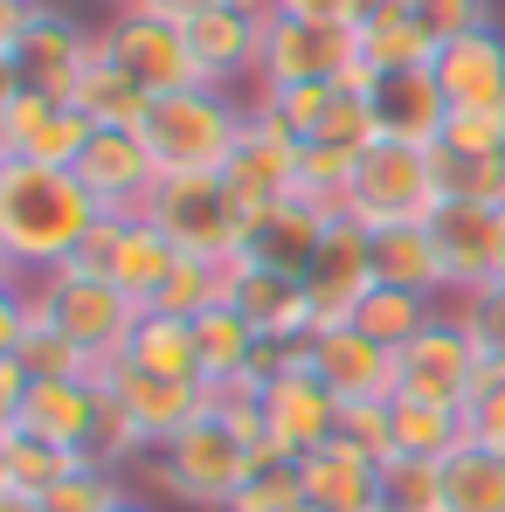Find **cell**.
<instances>
[{
  "mask_svg": "<svg viewBox=\"0 0 505 512\" xmlns=\"http://www.w3.org/2000/svg\"><path fill=\"white\" fill-rule=\"evenodd\" d=\"M111 512H153V506H139V499H118V506H111Z\"/></svg>",
  "mask_w": 505,
  "mask_h": 512,
  "instance_id": "cell-52",
  "label": "cell"
},
{
  "mask_svg": "<svg viewBox=\"0 0 505 512\" xmlns=\"http://www.w3.org/2000/svg\"><path fill=\"white\" fill-rule=\"evenodd\" d=\"M298 478H305V512H381V457L346 436L298 457Z\"/></svg>",
  "mask_w": 505,
  "mask_h": 512,
  "instance_id": "cell-22",
  "label": "cell"
},
{
  "mask_svg": "<svg viewBox=\"0 0 505 512\" xmlns=\"http://www.w3.org/2000/svg\"><path fill=\"white\" fill-rule=\"evenodd\" d=\"M77 180L97 194L104 215H139V208L153 201V187H160V160H153V146H146L139 132L97 125L90 146L77 153Z\"/></svg>",
  "mask_w": 505,
  "mask_h": 512,
  "instance_id": "cell-18",
  "label": "cell"
},
{
  "mask_svg": "<svg viewBox=\"0 0 505 512\" xmlns=\"http://www.w3.org/2000/svg\"><path fill=\"white\" fill-rule=\"evenodd\" d=\"M222 305H236L243 319L256 326V340H305L312 326H319V312H312V284L305 277H291V270H270V263H250V256H236V263H222Z\"/></svg>",
  "mask_w": 505,
  "mask_h": 512,
  "instance_id": "cell-15",
  "label": "cell"
},
{
  "mask_svg": "<svg viewBox=\"0 0 505 512\" xmlns=\"http://www.w3.org/2000/svg\"><path fill=\"white\" fill-rule=\"evenodd\" d=\"M132 367L160 374V381H201V353H194V319L180 312H139V333L125 346Z\"/></svg>",
  "mask_w": 505,
  "mask_h": 512,
  "instance_id": "cell-30",
  "label": "cell"
},
{
  "mask_svg": "<svg viewBox=\"0 0 505 512\" xmlns=\"http://www.w3.org/2000/svg\"><path fill=\"white\" fill-rule=\"evenodd\" d=\"M436 270H443V298H471L485 284H499V250H505V208L478 201H443L429 222Z\"/></svg>",
  "mask_w": 505,
  "mask_h": 512,
  "instance_id": "cell-13",
  "label": "cell"
},
{
  "mask_svg": "<svg viewBox=\"0 0 505 512\" xmlns=\"http://www.w3.org/2000/svg\"><path fill=\"white\" fill-rule=\"evenodd\" d=\"M28 305H35V298H28ZM14 353L28 360V374H35V381H63V374H90V360H84V353H77V346L63 340L56 326H42V319H28V340L14 346Z\"/></svg>",
  "mask_w": 505,
  "mask_h": 512,
  "instance_id": "cell-44",
  "label": "cell"
},
{
  "mask_svg": "<svg viewBox=\"0 0 505 512\" xmlns=\"http://www.w3.org/2000/svg\"><path fill=\"white\" fill-rule=\"evenodd\" d=\"M0 512H42V499H28V492H0Z\"/></svg>",
  "mask_w": 505,
  "mask_h": 512,
  "instance_id": "cell-51",
  "label": "cell"
},
{
  "mask_svg": "<svg viewBox=\"0 0 505 512\" xmlns=\"http://www.w3.org/2000/svg\"><path fill=\"white\" fill-rule=\"evenodd\" d=\"M14 429H35L49 443H70V450H97V429H104V388L97 374H63V381H35L28 402L7 416Z\"/></svg>",
  "mask_w": 505,
  "mask_h": 512,
  "instance_id": "cell-21",
  "label": "cell"
},
{
  "mask_svg": "<svg viewBox=\"0 0 505 512\" xmlns=\"http://www.w3.org/2000/svg\"><path fill=\"white\" fill-rule=\"evenodd\" d=\"M139 215L167 229L180 256H201V263H236L250 243V201L222 173H167Z\"/></svg>",
  "mask_w": 505,
  "mask_h": 512,
  "instance_id": "cell-4",
  "label": "cell"
},
{
  "mask_svg": "<svg viewBox=\"0 0 505 512\" xmlns=\"http://www.w3.org/2000/svg\"><path fill=\"white\" fill-rule=\"evenodd\" d=\"M443 512H505V457L464 443L443 457Z\"/></svg>",
  "mask_w": 505,
  "mask_h": 512,
  "instance_id": "cell-32",
  "label": "cell"
},
{
  "mask_svg": "<svg viewBox=\"0 0 505 512\" xmlns=\"http://www.w3.org/2000/svg\"><path fill=\"white\" fill-rule=\"evenodd\" d=\"M90 374H97V388L111 395V409L153 443V457H160L194 416H208V388H201V381H160V374L132 367L125 353H118V360H97Z\"/></svg>",
  "mask_w": 505,
  "mask_h": 512,
  "instance_id": "cell-10",
  "label": "cell"
},
{
  "mask_svg": "<svg viewBox=\"0 0 505 512\" xmlns=\"http://www.w3.org/2000/svg\"><path fill=\"white\" fill-rule=\"evenodd\" d=\"M173 263H180V250L167 243V229H153L146 215H132L125 222V243H118V263H111V284L139 305V312H153L160 305V291H167Z\"/></svg>",
  "mask_w": 505,
  "mask_h": 512,
  "instance_id": "cell-29",
  "label": "cell"
},
{
  "mask_svg": "<svg viewBox=\"0 0 505 512\" xmlns=\"http://www.w3.org/2000/svg\"><path fill=\"white\" fill-rule=\"evenodd\" d=\"M464 429H471V443L505 457V360H478V388H471Z\"/></svg>",
  "mask_w": 505,
  "mask_h": 512,
  "instance_id": "cell-41",
  "label": "cell"
},
{
  "mask_svg": "<svg viewBox=\"0 0 505 512\" xmlns=\"http://www.w3.org/2000/svg\"><path fill=\"white\" fill-rule=\"evenodd\" d=\"M256 326L236 312V305H208V312H194V353H201V381H236V374H250L256 360Z\"/></svg>",
  "mask_w": 505,
  "mask_h": 512,
  "instance_id": "cell-31",
  "label": "cell"
},
{
  "mask_svg": "<svg viewBox=\"0 0 505 512\" xmlns=\"http://www.w3.org/2000/svg\"><path fill=\"white\" fill-rule=\"evenodd\" d=\"M243 125H250V104L236 90L194 84V90H173V97H153L139 139L153 146L160 180L167 173H222L236 139H243Z\"/></svg>",
  "mask_w": 505,
  "mask_h": 512,
  "instance_id": "cell-2",
  "label": "cell"
},
{
  "mask_svg": "<svg viewBox=\"0 0 505 512\" xmlns=\"http://www.w3.org/2000/svg\"><path fill=\"white\" fill-rule=\"evenodd\" d=\"M374 277L381 284H402V291H436L443 298V270H436L429 222L422 229H374Z\"/></svg>",
  "mask_w": 505,
  "mask_h": 512,
  "instance_id": "cell-35",
  "label": "cell"
},
{
  "mask_svg": "<svg viewBox=\"0 0 505 512\" xmlns=\"http://www.w3.org/2000/svg\"><path fill=\"white\" fill-rule=\"evenodd\" d=\"M305 284H312L319 326H346V319L367 305V291L381 284V277H374V229H360L353 215H333V222H326V243H319L312 270H305Z\"/></svg>",
  "mask_w": 505,
  "mask_h": 512,
  "instance_id": "cell-17",
  "label": "cell"
},
{
  "mask_svg": "<svg viewBox=\"0 0 505 512\" xmlns=\"http://www.w3.org/2000/svg\"><path fill=\"white\" fill-rule=\"evenodd\" d=\"M443 187H436V146H409V139H374L353 180H346V208L360 229H422L436 222Z\"/></svg>",
  "mask_w": 505,
  "mask_h": 512,
  "instance_id": "cell-3",
  "label": "cell"
},
{
  "mask_svg": "<svg viewBox=\"0 0 505 512\" xmlns=\"http://www.w3.org/2000/svg\"><path fill=\"white\" fill-rule=\"evenodd\" d=\"M125 7H146V14H167V21H194V14H208L222 0H125Z\"/></svg>",
  "mask_w": 505,
  "mask_h": 512,
  "instance_id": "cell-50",
  "label": "cell"
},
{
  "mask_svg": "<svg viewBox=\"0 0 505 512\" xmlns=\"http://www.w3.org/2000/svg\"><path fill=\"white\" fill-rule=\"evenodd\" d=\"M277 14H298V21H339V28H353V7L360 0H270Z\"/></svg>",
  "mask_w": 505,
  "mask_h": 512,
  "instance_id": "cell-49",
  "label": "cell"
},
{
  "mask_svg": "<svg viewBox=\"0 0 505 512\" xmlns=\"http://www.w3.org/2000/svg\"><path fill=\"white\" fill-rule=\"evenodd\" d=\"M478 340L471 326L457 319V305H443L409 346H395V395L402 402H429V409H471V388H478Z\"/></svg>",
  "mask_w": 505,
  "mask_h": 512,
  "instance_id": "cell-7",
  "label": "cell"
},
{
  "mask_svg": "<svg viewBox=\"0 0 505 512\" xmlns=\"http://www.w3.org/2000/svg\"><path fill=\"white\" fill-rule=\"evenodd\" d=\"M146 97H173V90H194L201 70H194V49H187V28L167 21V14H146V7H111V28L97 35Z\"/></svg>",
  "mask_w": 505,
  "mask_h": 512,
  "instance_id": "cell-11",
  "label": "cell"
},
{
  "mask_svg": "<svg viewBox=\"0 0 505 512\" xmlns=\"http://www.w3.org/2000/svg\"><path fill=\"white\" fill-rule=\"evenodd\" d=\"M367 97H374L381 139H409V146H436V139H443L450 97H443V84H436V70H395V77H367Z\"/></svg>",
  "mask_w": 505,
  "mask_h": 512,
  "instance_id": "cell-24",
  "label": "cell"
},
{
  "mask_svg": "<svg viewBox=\"0 0 505 512\" xmlns=\"http://www.w3.org/2000/svg\"><path fill=\"white\" fill-rule=\"evenodd\" d=\"M471 429L457 409H429V402H402L395 395V429H388V457H422V464H443L450 450H464Z\"/></svg>",
  "mask_w": 505,
  "mask_h": 512,
  "instance_id": "cell-33",
  "label": "cell"
},
{
  "mask_svg": "<svg viewBox=\"0 0 505 512\" xmlns=\"http://www.w3.org/2000/svg\"><path fill=\"white\" fill-rule=\"evenodd\" d=\"M125 222H132V215H97V229L77 243V256H70L63 270H77V277H104V284H111V263H118V243H125Z\"/></svg>",
  "mask_w": 505,
  "mask_h": 512,
  "instance_id": "cell-47",
  "label": "cell"
},
{
  "mask_svg": "<svg viewBox=\"0 0 505 512\" xmlns=\"http://www.w3.org/2000/svg\"><path fill=\"white\" fill-rule=\"evenodd\" d=\"M90 56H97V35H90L77 14L49 7V0H42L14 35H0V70H7V84L63 97V104H70V90H77Z\"/></svg>",
  "mask_w": 505,
  "mask_h": 512,
  "instance_id": "cell-8",
  "label": "cell"
},
{
  "mask_svg": "<svg viewBox=\"0 0 505 512\" xmlns=\"http://www.w3.org/2000/svg\"><path fill=\"white\" fill-rule=\"evenodd\" d=\"M499 284H505V250H499Z\"/></svg>",
  "mask_w": 505,
  "mask_h": 512,
  "instance_id": "cell-53",
  "label": "cell"
},
{
  "mask_svg": "<svg viewBox=\"0 0 505 512\" xmlns=\"http://www.w3.org/2000/svg\"><path fill=\"white\" fill-rule=\"evenodd\" d=\"M70 104L84 111L90 125H125V132H139L153 97L132 84V70H125V63H118V56L97 42V56L84 63V77H77V90H70Z\"/></svg>",
  "mask_w": 505,
  "mask_h": 512,
  "instance_id": "cell-28",
  "label": "cell"
},
{
  "mask_svg": "<svg viewBox=\"0 0 505 512\" xmlns=\"http://www.w3.org/2000/svg\"><path fill=\"white\" fill-rule=\"evenodd\" d=\"M111 7H125V0H111Z\"/></svg>",
  "mask_w": 505,
  "mask_h": 512,
  "instance_id": "cell-54",
  "label": "cell"
},
{
  "mask_svg": "<svg viewBox=\"0 0 505 512\" xmlns=\"http://www.w3.org/2000/svg\"><path fill=\"white\" fill-rule=\"evenodd\" d=\"M97 194L77 167H42V160H0V263L14 277H49L63 270L77 243L97 229Z\"/></svg>",
  "mask_w": 505,
  "mask_h": 512,
  "instance_id": "cell-1",
  "label": "cell"
},
{
  "mask_svg": "<svg viewBox=\"0 0 505 512\" xmlns=\"http://www.w3.org/2000/svg\"><path fill=\"white\" fill-rule=\"evenodd\" d=\"M305 367L339 402H395V346L360 333L353 319L346 326H312L305 333Z\"/></svg>",
  "mask_w": 505,
  "mask_h": 512,
  "instance_id": "cell-16",
  "label": "cell"
},
{
  "mask_svg": "<svg viewBox=\"0 0 505 512\" xmlns=\"http://www.w3.org/2000/svg\"><path fill=\"white\" fill-rule=\"evenodd\" d=\"M416 21L436 42H457V35H478V28H499V0H409Z\"/></svg>",
  "mask_w": 505,
  "mask_h": 512,
  "instance_id": "cell-45",
  "label": "cell"
},
{
  "mask_svg": "<svg viewBox=\"0 0 505 512\" xmlns=\"http://www.w3.org/2000/svg\"><path fill=\"white\" fill-rule=\"evenodd\" d=\"M28 298H35V319L56 326L90 367H97V360H118V353L132 346V333H139V305H132L118 284H104V277L49 270V277L28 284Z\"/></svg>",
  "mask_w": 505,
  "mask_h": 512,
  "instance_id": "cell-6",
  "label": "cell"
},
{
  "mask_svg": "<svg viewBox=\"0 0 505 512\" xmlns=\"http://www.w3.org/2000/svg\"><path fill=\"white\" fill-rule=\"evenodd\" d=\"M263 457L243 429L229 423V416H194V423L173 436L167 450L153 457V485L180 499V506L194 512H229V499L243 492V478H250V464Z\"/></svg>",
  "mask_w": 505,
  "mask_h": 512,
  "instance_id": "cell-5",
  "label": "cell"
},
{
  "mask_svg": "<svg viewBox=\"0 0 505 512\" xmlns=\"http://www.w3.org/2000/svg\"><path fill=\"white\" fill-rule=\"evenodd\" d=\"M229 512H305V478H298V457H277L263 450L243 478V492L229 499Z\"/></svg>",
  "mask_w": 505,
  "mask_h": 512,
  "instance_id": "cell-36",
  "label": "cell"
},
{
  "mask_svg": "<svg viewBox=\"0 0 505 512\" xmlns=\"http://www.w3.org/2000/svg\"><path fill=\"white\" fill-rule=\"evenodd\" d=\"M90 457L84 450H70V443H49V436H35V429H14L0 423V492H28V499H42V492H56L70 471H84Z\"/></svg>",
  "mask_w": 505,
  "mask_h": 512,
  "instance_id": "cell-27",
  "label": "cell"
},
{
  "mask_svg": "<svg viewBox=\"0 0 505 512\" xmlns=\"http://www.w3.org/2000/svg\"><path fill=\"white\" fill-rule=\"evenodd\" d=\"M436 146L464 160H505V111H450Z\"/></svg>",
  "mask_w": 505,
  "mask_h": 512,
  "instance_id": "cell-42",
  "label": "cell"
},
{
  "mask_svg": "<svg viewBox=\"0 0 505 512\" xmlns=\"http://www.w3.org/2000/svg\"><path fill=\"white\" fill-rule=\"evenodd\" d=\"M298 146H305L298 132H284L270 111L250 104V125H243V139H236V153H229V167H222V180L250 201V215L298 194Z\"/></svg>",
  "mask_w": 505,
  "mask_h": 512,
  "instance_id": "cell-20",
  "label": "cell"
},
{
  "mask_svg": "<svg viewBox=\"0 0 505 512\" xmlns=\"http://www.w3.org/2000/svg\"><path fill=\"white\" fill-rule=\"evenodd\" d=\"M333 90L339 84H284V90H256V111H270L284 132H298V139H312L319 132V118L333 111Z\"/></svg>",
  "mask_w": 505,
  "mask_h": 512,
  "instance_id": "cell-39",
  "label": "cell"
},
{
  "mask_svg": "<svg viewBox=\"0 0 505 512\" xmlns=\"http://www.w3.org/2000/svg\"><path fill=\"white\" fill-rule=\"evenodd\" d=\"M436 84L450 111H505V28H478L436 49Z\"/></svg>",
  "mask_w": 505,
  "mask_h": 512,
  "instance_id": "cell-23",
  "label": "cell"
},
{
  "mask_svg": "<svg viewBox=\"0 0 505 512\" xmlns=\"http://www.w3.org/2000/svg\"><path fill=\"white\" fill-rule=\"evenodd\" d=\"M339 416H346V402L312 367H291L277 388H263V443L277 457H312L319 443L339 436Z\"/></svg>",
  "mask_w": 505,
  "mask_h": 512,
  "instance_id": "cell-19",
  "label": "cell"
},
{
  "mask_svg": "<svg viewBox=\"0 0 505 512\" xmlns=\"http://www.w3.org/2000/svg\"><path fill=\"white\" fill-rule=\"evenodd\" d=\"M118 499H125V492H118V471H104V464L90 457L84 471H70L56 492H42V512H111Z\"/></svg>",
  "mask_w": 505,
  "mask_h": 512,
  "instance_id": "cell-43",
  "label": "cell"
},
{
  "mask_svg": "<svg viewBox=\"0 0 505 512\" xmlns=\"http://www.w3.org/2000/svg\"><path fill=\"white\" fill-rule=\"evenodd\" d=\"M326 208H312L305 194H291V201H277V208H256L250 215V243L243 256L250 263H270V270H291V277H305L312 270V256L326 243Z\"/></svg>",
  "mask_w": 505,
  "mask_h": 512,
  "instance_id": "cell-25",
  "label": "cell"
},
{
  "mask_svg": "<svg viewBox=\"0 0 505 512\" xmlns=\"http://www.w3.org/2000/svg\"><path fill=\"white\" fill-rule=\"evenodd\" d=\"M436 312H443V298H436V291H402V284H374V291H367V305L353 312V326H360V333H374L381 346H409V340L422 333V326L436 319Z\"/></svg>",
  "mask_w": 505,
  "mask_h": 512,
  "instance_id": "cell-34",
  "label": "cell"
},
{
  "mask_svg": "<svg viewBox=\"0 0 505 512\" xmlns=\"http://www.w3.org/2000/svg\"><path fill=\"white\" fill-rule=\"evenodd\" d=\"M353 28L339 21H298L270 7L263 28V63H256V90H284V84H346L353 70Z\"/></svg>",
  "mask_w": 505,
  "mask_h": 512,
  "instance_id": "cell-9",
  "label": "cell"
},
{
  "mask_svg": "<svg viewBox=\"0 0 505 512\" xmlns=\"http://www.w3.org/2000/svg\"><path fill=\"white\" fill-rule=\"evenodd\" d=\"M457 319L471 326V340L485 360H505V284H485L471 298H457Z\"/></svg>",
  "mask_w": 505,
  "mask_h": 512,
  "instance_id": "cell-46",
  "label": "cell"
},
{
  "mask_svg": "<svg viewBox=\"0 0 505 512\" xmlns=\"http://www.w3.org/2000/svg\"><path fill=\"white\" fill-rule=\"evenodd\" d=\"M436 35L416 21V7H395V14H374L353 28V56L367 77H395V70H436Z\"/></svg>",
  "mask_w": 505,
  "mask_h": 512,
  "instance_id": "cell-26",
  "label": "cell"
},
{
  "mask_svg": "<svg viewBox=\"0 0 505 512\" xmlns=\"http://www.w3.org/2000/svg\"><path fill=\"white\" fill-rule=\"evenodd\" d=\"M208 305H222V263H201V256H180L167 277V291H160V305L153 312H180V319H194V312H208Z\"/></svg>",
  "mask_w": 505,
  "mask_h": 512,
  "instance_id": "cell-40",
  "label": "cell"
},
{
  "mask_svg": "<svg viewBox=\"0 0 505 512\" xmlns=\"http://www.w3.org/2000/svg\"><path fill=\"white\" fill-rule=\"evenodd\" d=\"M353 160H360V153H346V146L305 139V146H298V194H305L312 208L339 215V208H346V180H353Z\"/></svg>",
  "mask_w": 505,
  "mask_h": 512,
  "instance_id": "cell-37",
  "label": "cell"
},
{
  "mask_svg": "<svg viewBox=\"0 0 505 512\" xmlns=\"http://www.w3.org/2000/svg\"><path fill=\"white\" fill-rule=\"evenodd\" d=\"M381 512H443V464L381 457Z\"/></svg>",
  "mask_w": 505,
  "mask_h": 512,
  "instance_id": "cell-38",
  "label": "cell"
},
{
  "mask_svg": "<svg viewBox=\"0 0 505 512\" xmlns=\"http://www.w3.org/2000/svg\"><path fill=\"white\" fill-rule=\"evenodd\" d=\"M187 28V49H194V70L208 90H236L243 77H256L263 63V28H270V0H222Z\"/></svg>",
  "mask_w": 505,
  "mask_h": 512,
  "instance_id": "cell-14",
  "label": "cell"
},
{
  "mask_svg": "<svg viewBox=\"0 0 505 512\" xmlns=\"http://www.w3.org/2000/svg\"><path fill=\"white\" fill-rule=\"evenodd\" d=\"M388 429H395V402H346V416H339V436L374 457H388Z\"/></svg>",
  "mask_w": 505,
  "mask_h": 512,
  "instance_id": "cell-48",
  "label": "cell"
},
{
  "mask_svg": "<svg viewBox=\"0 0 505 512\" xmlns=\"http://www.w3.org/2000/svg\"><path fill=\"white\" fill-rule=\"evenodd\" d=\"M90 132H97V125H90L77 104H63V97H42V90H21V84L0 90V160L77 167Z\"/></svg>",
  "mask_w": 505,
  "mask_h": 512,
  "instance_id": "cell-12",
  "label": "cell"
}]
</instances>
